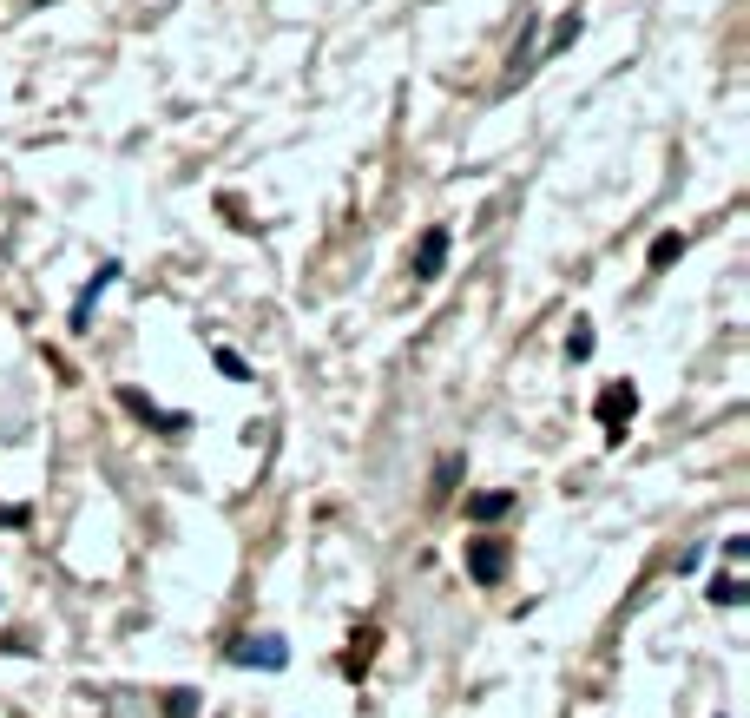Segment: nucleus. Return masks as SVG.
Listing matches in <instances>:
<instances>
[{"label":"nucleus","mask_w":750,"mask_h":718,"mask_svg":"<svg viewBox=\"0 0 750 718\" xmlns=\"http://www.w3.org/2000/svg\"><path fill=\"white\" fill-rule=\"evenodd\" d=\"M474 514H481V521H500V514H507V495H481V501H474Z\"/></svg>","instance_id":"obj_6"},{"label":"nucleus","mask_w":750,"mask_h":718,"mask_svg":"<svg viewBox=\"0 0 750 718\" xmlns=\"http://www.w3.org/2000/svg\"><path fill=\"white\" fill-rule=\"evenodd\" d=\"M711 600H718V607H737V600H744V587L724 574V580H711Z\"/></svg>","instance_id":"obj_4"},{"label":"nucleus","mask_w":750,"mask_h":718,"mask_svg":"<svg viewBox=\"0 0 750 718\" xmlns=\"http://www.w3.org/2000/svg\"><path fill=\"white\" fill-rule=\"evenodd\" d=\"M231 659H237V666L270 672V666H283V659H290V646H283V639H244V646H231Z\"/></svg>","instance_id":"obj_2"},{"label":"nucleus","mask_w":750,"mask_h":718,"mask_svg":"<svg viewBox=\"0 0 750 718\" xmlns=\"http://www.w3.org/2000/svg\"><path fill=\"white\" fill-rule=\"evenodd\" d=\"M165 712H172V718H191V712H198V692H172V699H165Z\"/></svg>","instance_id":"obj_5"},{"label":"nucleus","mask_w":750,"mask_h":718,"mask_svg":"<svg viewBox=\"0 0 750 718\" xmlns=\"http://www.w3.org/2000/svg\"><path fill=\"white\" fill-rule=\"evenodd\" d=\"M441 251H448V231H435V238H422V251H415V271H441Z\"/></svg>","instance_id":"obj_3"},{"label":"nucleus","mask_w":750,"mask_h":718,"mask_svg":"<svg viewBox=\"0 0 750 718\" xmlns=\"http://www.w3.org/2000/svg\"><path fill=\"white\" fill-rule=\"evenodd\" d=\"M468 574L481 580V587H494V580L507 574V547H500V541H474L468 547Z\"/></svg>","instance_id":"obj_1"}]
</instances>
